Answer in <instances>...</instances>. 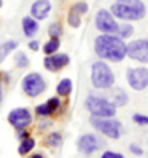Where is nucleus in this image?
Segmentation results:
<instances>
[{"mask_svg": "<svg viewBox=\"0 0 148 158\" xmlns=\"http://www.w3.org/2000/svg\"><path fill=\"white\" fill-rule=\"evenodd\" d=\"M94 48L99 58L108 59L113 62L123 61L127 54V45L123 42L121 37H115L112 34L99 35L94 42Z\"/></svg>", "mask_w": 148, "mask_h": 158, "instance_id": "obj_1", "label": "nucleus"}, {"mask_svg": "<svg viewBox=\"0 0 148 158\" xmlns=\"http://www.w3.org/2000/svg\"><path fill=\"white\" fill-rule=\"evenodd\" d=\"M91 81L96 88L105 89L115 83V75L105 62L99 61V62H94L91 67Z\"/></svg>", "mask_w": 148, "mask_h": 158, "instance_id": "obj_2", "label": "nucleus"}, {"mask_svg": "<svg viewBox=\"0 0 148 158\" xmlns=\"http://www.w3.org/2000/svg\"><path fill=\"white\" fill-rule=\"evenodd\" d=\"M86 109L92 115L96 117H104V118H112L116 114V106L104 98L97 96H89L86 99Z\"/></svg>", "mask_w": 148, "mask_h": 158, "instance_id": "obj_3", "label": "nucleus"}, {"mask_svg": "<svg viewBox=\"0 0 148 158\" xmlns=\"http://www.w3.org/2000/svg\"><path fill=\"white\" fill-rule=\"evenodd\" d=\"M91 125L96 129H99L102 134L112 137V139H118L119 134H121V123L116 122V120L112 118H104V117H91Z\"/></svg>", "mask_w": 148, "mask_h": 158, "instance_id": "obj_4", "label": "nucleus"}, {"mask_svg": "<svg viewBox=\"0 0 148 158\" xmlns=\"http://www.w3.org/2000/svg\"><path fill=\"white\" fill-rule=\"evenodd\" d=\"M146 10H142V8H135L131 5H126V3H113L112 6V15L119 18V19H124V21H138L145 16Z\"/></svg>", "mask_w": 148, "mask_h": 158, "instance_id": "obj_5", "label": "nucleus"}, {"mask_svg": "<svg viewBox=\"0 0 148 158\" xmlns=\"http://www.w3.org/2000/svg\"><path fill=\"white\" fill-rule=\"evenodd\" d=\"M45 88H46L45 80L42 78V75H38V73H29V75H26L24 80H22V89L26 91V94L30 96V98L42 94L45 91Z\"/></svg>", "mask_w": 148, "mask_h": 158, "instance_id": "obj_6", "label": "nucleus"}, {"mask_svg": "<svg viewBox=\"0 0 148 158\" xmlns=\"http://www.w3.org/2000/svg\"><path fill=\"white\" fill-rule=\"evenodd\" d=\"M96 27L102 34H116L118 32V24L115 21L113 15L107 10H99L96 15Z\"/></svg>", "mask_w": 148, "mask_h": 158, "instance_id": "obj_7", "label": "nucleus"}, {"mask_svg": "<svg viewBox=\"0 0 148 158\" xmlns=\"http://www.w3.org/2000/svg\"><path fill=\"white\" fill-rule=\"evenodd\" d=\"M127 56L138 62H148V40L138 39L127 45Z\"/></svg>", "mask_w": 148, "mask_h": 158, "instance_id": "obj_8", "label": "nucleus"}, {"mask_svg": "<svg viewBox=\"0 0 148 158\" xmlns=\"http://www.w3.org/2000/svg\"><path fill=\"white\" fill-rule=\"evenodd\" d=\"M127 81L131 88L142 91L148 86V69L145 67H137V69H129L127 70Z\"/></svg>", "mask_w": 148, "mask_h": 158, "instance_id": "obj_9", "label": "nucleus"}, {"mask_svg": "<svg viewBox=\"0 0 148 158\" xmlns=\"http://www.w3.org/2000/svg\"><path fill=\"white\" fill-rule=\"evenodd\" d=\"M8 122H10L11 126H14L18 129H22L27 125L32 123V115L27 109H14L8 115Z\"/></svg>", "mask_w": 148, "mask_h": 158, "instance_id": "obj_10", "label": "nucleus"}, {"mask_svg": "<svg viewBox=\"0 0 148 158\" xmlns=\"http://www.w3.org/2000/svg\"><path fill=\"white\" fill-rule=\"evenodd\" d=\"M69 56L67 54H54V56H48L45 59V67L51 70V72H56L62 67H66L69 64Z\"/></svg>", "mask_w": 148, "mask_h": 158, "instance_id": "obj_11", "label": "nucleus"}, {"mask_svg": "<svg viewBox=\"0 0 148 158\" xmlns=\"http://www.w3.org/2000/svg\"><path fill=\"white\" fill-rule=\"evenodd\" d=\"M78 148L83 153H92L99 148V141L96 139V136L92 134H85L78 139Z\"/></svg>", "mask_w": 148, "mask_h": 158, "instance_id": "obj_12", "label": "nucleus"}, {"mask_svg": "<svg viewBox=\"0 0 148 158\" xmlns=\"http://www.w3.org/2000/svg\"><path fill=\"white\" fill-rule=\"evenodd\" d=\"M50 11H51L50 0H37V2H34V5L30 8V13L35 19H45L50 15Z\"/></svg>", "mask_w": 148, "mask_h": 158, "instance_id": "obj_13", "label": "nucleus"}, {"mask_svg": "<svg viewBox=\"0 0 148 158\" xmlns=\"http://www.w3.org/2000/svg\"><path fill=\"white\" fill-rule=\"evenodd\" d=\"M22 31L27 37H32L37 31H38V24L32 18H24L22 19Z\"/></svg>", "mask_w": 148, "mask_h": 158, "instance_id": "obj_14", "label": "nucleus"}, {"mask_svg": "<svg viewBox=\"0 0 148 158\" xmlns=\"http://www.w3.org/2000/svg\"><path fill=\"white\" fill-rule=\"evenodd\" d=\"M16 46H18V42H14V40H8V42L0 45V62H3L5 58L16 48Z\"/></svg>", "mask_w": 148, "mask_h": 158, "instance_id": "obj_15", "label": "nucleus"}, {"mask_svg": "<svg viewBox=\"0 0 148 158\" xmlns=\"http://www.w3.org/2000/svg\"><path fill=\"white\" fill-rule=\"evenodd\" d=\"M56 91H58L59 96H67V94H70V91H72V80H70V78L61 80L59 85H58V88H56Z\"/></svg>", "mask_w": 148, "mask_h": 158, "instance_id": "obj_16", "label": "nucleus"}, {"mask_svg": "<svg viewBox=\"0 0 148 158\" xmlns=\"http://www.w3.org/2000/svg\"><path fill=\"white\" fill-rule=\"evenodd\" d=\"M34 145H35V141H34L32 137H24V141H22L21 145H19V153L24 155V153H27V152H30L32 148H34Z\"/></svg>", "mask_w": 148, "mask_h": 158, "instance_id": "obj_17", "label": "nucleus"}, {"mask_svg": "<svg viewBox=\"0 0 148 158\" xmlns=\"http://www.w3.org/2000/svg\"><path fill=\"white\" fill-rule=\"evenodd\" d=\"M113 98H115V102H113L115 106H124V104H127V94L123 89H116Z\"/></svg>", "mask_w": 148, "mask_h": 158, "instance_id": "obj_18", "label": "nucleus"}, {"mask_svg": "<svg viewBox=\"0 0 148 158\" xmlns=\"http://www.w3.org/2000/svg\"><path fill=\"white\" fill-rule=\"evenodd\" d=\"M132 32H134V27H132V26L121 24V26L118 27V32H116V34H119V37H121V39H127V37L132 35Z\"/></svg>", "mask_w": 148, "mask_h": 158, "instance_id": "obj_19", "label": "nucleus"}, {"mask_svg": "<svg viewBox=\"0 0 148 158\" xmlns=\"http://www.w3.org/2000/svg\"><path fill=\"white\" fill-rule=\"evenodd\" d=\"M58 48H59V40L58 39H51L48 43L45 45V53L46 54H53V53H56L58 51Z\"/></svg>", "mask_w": 148, "mask_h": 158, "instance_id": "obj_20", "label": "nucleus"}, {"mask_svg": "<svg viewBox=\"0 0 148 158\" xmlns=\"http://www.w3.org/2000/svg\"><path fill=\"white\" fill-rule=\"evenodd\" d=\"M69 24H70L72 27H78V26L81 24L80 13H77L75 10H73V8H72V11H70V15H69Z\"/></svg>", "mask_w": 148, "mask_h": 158, "instance_id": "obj_21", "label": "nucleus"}, {"mask_svg": "<svg viewBox=\"0 0 148 158\" xmlns=\"http://www.w3.org/2000/svg\"><path fill=\"white\" fill-rule=\"evenodd\" d=\"M50 35H51V39H59V35L62 34V27H61V24H58V23H54V24H51L50 26Z\"/></svg>", "mask_w": 148, "mask_h": 158, "instance_id": "obj_22", "label": "nucleus"}, {"mask_svg": "<svg viewBox=\"0 0 148 158\" xmlns=\"http://www.w3.org/2000/svg\"><path fill=\"white\" fill-rule=\"evenodd\" d=\"M16 66L18 67H27L29 66V59L24 53H18L16 54Z\"/></svg>", "mask_w": 148, "mask_h": 158, "instance_id": "obj_23", "label": "nucleus"}, {"mask_svg": "<svg viewBox=\"0 0 148 158\" xmlns=\"http://www.w3.org/2000/svg\"><path fill=\"white\" fill-rule=\"evenodd\" d=\"M132 120L137 123V125H140V126H145L148 125V117L146 115H140V114H134L132 115Z\"/></svg>", "mask_w": 148, "mask_h": 158, "instance_id": "obj_24", "label": "nucleus"}, {"mask_svg": "<svg viewBox=\"0 0 148 158\" xmlns=\"http://www.w3.org/2000/svg\"><path fill=\"white\" fill-rule=\"evenodd\" d=\"M119 3H126V5H131V6H135V8H145L142 0H116Z\"/></svg>", "mask_w": 148, "mask_h": 158, "instance_id": "obj_25", "label": "nucleus"}, {"mask_svg": "<svg viewBox=\"0 0 148 158\" xmlns=\"http://www.w3.org/2000/svg\"><path fill=\"white\" fill-rule=\"evenodd\" d=\"M46 142H48L50 145H53V147H56V145L61 144V136L58 133H53V134H50L48 139H46Z\"/></svg>", "mask_w": 148, "mask_h": 158, "instance_id": "obj_26", "label": "nucleus"}, {"mask_svg": "<svg viewBox=\"0 0 148 158\" xmlns=\"http://www.w3.org/2000/svg\"><path fill=\"white\" fill-rule=\"evenodd\" d=\"M51 112H53V110L50 109L48 104H42V106L37 107V115H50Z\"/></svg>", "mask_w": 148, "mask_h": 158, "instance_id": "obj_27", "label": "nucleus"}, {"mask_svg": "<svg viewBox=\"0 0 148 158\" xmlns=\"http://www.w3.org/2000/svg\"><path fill=\"white\" fill-rule=\"evenodd\" d=\"M73 10H75L77 13H80V15H83V13L88 11V5L83 3V2H80V3H77L75 6H73Z\"/></svg>", "mask_w": 148, "mask_h": 158, "instance_id": "obj_28", "label": "nucleus"}, {"mask_svg": "<svg viewBox=\"0 0 148 158\" xmlns=\"http://www.w3.org/2000/svg\"><path fill=\"white\" fill-rule=\"evenodd\" d=\"M46 104H48L50 109L54 112V110H58V107H59V99H58V98H51L48 102H46Z\"/></svg>", "mask_w": 148, "mask_h": 158, "instance_id": "obj_29", "label": "nucleus"}, {"mask_svg": "<svg viewBox=\"0 0 148 158\" xmlns=\"http://www.w3.org/2000/svg\"><path fill=\"white\" fill-rule=\"evenodd\" d=\"M102 158H124L121 153H115V152H105Z\"/></svg>", "mask_w": 148, "mask_h": 158, "instance_id": "obj_30", "label": "nucleus"}, {"mask_svg": "<svg viewBox=\"0 0 148 158\" xmlns=\"http://www.w3.org/2000/svg\"><path fill=\"white\" fill-rule=\"evenodd\" d=\"M131 152H132V153H137V155H142V153H143V152L140 150V147H137V145H134V144L131 145Z\"/></svg>", "mask_w": 148, "mask_h": 158, "instance_id": "obj_31", "label": "nucleus"}, {"mask_svg": "<svg viewBox=\"0 0 148 158\" xmlns=\"http://www.w3.org/2000/svg\"><path fill=\"white\" fill-rule=\"evenodd\" d=\"M29 46H30V50H34V51H37V50H38V42H37V40H32L30 43H29Z\"/></svg>", "mask_w": 148, "mask_h": 158, "instance_id": "obj_32", "label": "nucleus"}, {"mask_svg": "<svg viewBox=\"0 0 148 158\" xmlns=\"http://www.w3.org/2000/svg\"><path fill=\"white\" fill-rule=\"evenodd\" d=\"M32 158H43V156H42V155H34Z\"/></svg>", "mask_w": 148, "mask_h": 158, "instance_id": "obj_33", "label": "nucleus"}, {"mask_svg": "<svg viewBox=\"0 0 148 158\" xmlns=\"http://www.w3.org/2000/svg\"><path fill=\"white\" fill-rule=\"evenodd\" d=\"M0 102H2V86H0Z\"/></svg>", "mask_w": 148, "mask_h": 158, "instance_id": "obj_34", "label": "nucleus"}, {"mask_svg": "<svg viewBox=\"0 0 148 158\" xmlns=\"http://www.w3.org/2000/svg\"><path fill=\"white\" fill-rule=\"evenodd\" d=\"M0 6H2V0H0Z\"/></svg>", "mask_w": 148, "mask_h": 158, "instance_id": "obj_35", "label": "nucleus"}]
</instances>
